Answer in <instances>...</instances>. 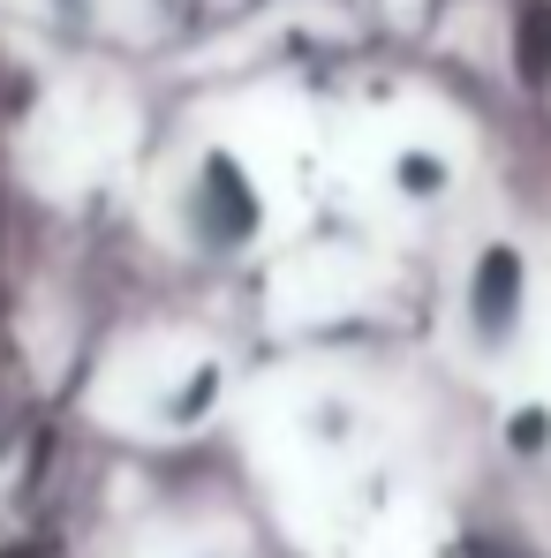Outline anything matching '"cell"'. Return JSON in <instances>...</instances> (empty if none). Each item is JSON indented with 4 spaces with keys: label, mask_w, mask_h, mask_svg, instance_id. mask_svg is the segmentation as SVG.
I'll return each mask as SVG.
<instances>
[{
    "label": "cell",
    "mask_w": 551,
    "mask_h": 558,
    "mask_svg": "<svg viewBox=\"0 0 551 558\" xmlns=\"http://www.w3.org/2000/svg\"><path fill=\"white\" fill-rule=\"evenodd\" d=\"M182 227L204 257H242L257 234H265V196H257V174L242 167V151L212 144L182 182Z\"/></svg>",
    "instance_id": "1"
},
{
    "label": "cell",
    "mask_w": 551,
    "mask_h": 558,
    "mask_svg": "<svg viewBox=\"0 0 551 558\" xmlns=\"http://www.w3.org/2000/svg\"><path fill=\"white\" fill-rule=\"evenodd\" d=\"M529 302H537V265L522 242H483L476 265L460 279V317H468V340L476 355H506L522 332H529Z\"/></svg>",
    "instance_id": "2"
},
{
    "label": "cell",
    "mask_w": 551,
    "mask_h": 558,
    "mask_svg": "<svg viewBox=\"0 0 551 558\" xmlns=\"http://www.w3.org/2000/svg\"><path fill=\"white\" fill-rule=\"evenodd\" d=\"M393 182H400L408 204H431V196L454 189V167H446L439 151H400V159H393Z\"/></svg>",
    "instance_id": "3"
},
{
    "label": "cell",
    "mask_w": 551,
    "mask_h": 558,
    "mask_svg": "<svg viewBox=\"0 0 551 558\" xmlns=\"http://www.w3.org/2000/svg\"><path fill=\"white\" fill-rule=\"evenodd\" d=\"M46 8H61V15H76V8H84V0H46Z\"/></svg>",
    "instance_id": "4"
}]
</instances>
